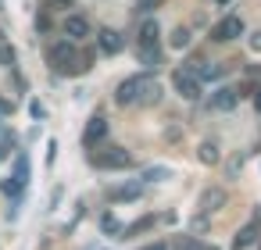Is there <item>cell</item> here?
Wrapping results in <instances>:
<instances>
[{
  "instance_id": "2",
  "label": "cell",
  "mask_w": 261,
  "mask_h": 250,
  "mask_svg": "<svg viewBox=\"0 0 261 250\" xmlns=\"http://www.w3.org/2000/svg\"><path fill=\"white\" fill-rule=\"evenodd\" d=\"M47 61H50L58 72H75V68H79L75 47H72L68 40H58V43H50V50H47Z\"/></svg>"
},
{
  "instance_id": "16",
  "label": "cell",
  "mask_w": 261,
  "mask_h": 250,
  "mask_svg": "<svg viewBox=\"0 0 261 250\" xmlns=\"http://www.w3.org/2000/svg\"><path fill=\"white\" fill-rule=\"evenodd\" d=\"M100 229H104V232H108V236H115V232H118V229H122V225H118V218H115V214H111V211H108V214H100Z\"/></svg>"
},
{
  "instance_id": "6",
  "label": "cell",
  "mask_w": 261,
  "mask_h": 250,
  "mask_svg": "<svg viewBox=\"0 0 261 250\" xmlns=\"http://www.w3.org/2000/svg\"><path fill=\"white\" fill-rule=\"evenodd\" d=\"M236 104H240V90H232V86H222V90L211 93V107L215 111H232Z\"/></svg>"
},
{
  "instance_id": "29",
  "label": "cell",
  "mask_w": 261,
  "mask_h": 250,
  "mask_svg": "<svg viewBox=\"0 0 261 250\" xmlns=\"http://www.w3.org/2000/svg\"><path fill=\"white\" fill-rule=\"evenodd\" d=\"M140 8H143V11H147V8H150V0H140Z\"/></svg>"
},
{
  "instance_id": "20",
  "label": "cell",
  "mask_w": 261,
  "mask_h": 250,
  "mask_svg": "<svg viewBox=\"0 0 261 250\" xmlns=\"http://www.w3.org/2000/svg\"><path fill=\"white\" fill-rule=\"evenodd\" d=\"M0 65H15V50L8 43H0Z\"/></svg>"
},
{
  "instance_id": "25",
  "label": "cell",
  "mask_w": 261,
  "mask_h": 250,
  "mask_svg": "<svg viewBox=\"0 0 261 250\" xmlns=\"http://www.w3.org/2000/svg\"><path fill=\"white\" fill-rule=\"evenodd\" d=\"M182 250H204V246H200V243H193V239H186V243H182Z\"/></svg>"
},
{
  "instance_id": "27",
  "label": "cell",
  "mask_w": 261,
  "mask_h": 250,
  "mask_svg": "<svg viewBox=\"0 0 261 250\" xmlns=\"http://www.w3.org/2000/svg\"><path fill=\"white\" fill-rule=\"evenodd\" d=\"M143 250H168L165 243H150V246H143Z\"/></svg>"
},
{
  "instance_id": "19",
  "label": "cell",
  "mask_w": 261,
  "mask_h": 250,
  "mask_svg": "<svg viewBox=\"0 0 261 250\" xmlns=\"http://www.w3.org/2000/svg\"><path fill=\"white\" fill-rule=\"evenodd\" d=\"M218 75H222V68H218V65H204L197 79H218Z\"/></svg>"
},
{
  "instance_id": "10",
  "label": "cell",
  "mask_w": 261,
  "mask_h": 250,
  "mask_svg": "<svg viewBox=\"0 0 261 250\" xmlns=\"http://www.w3.org/2000/svg\"><path fill=\"white\" fill-rule=\"evenodd\" d=\"M158 36H161L158 22H143V29H140V50H158Z\"/></svg>"
},
{
  "instance_id": "4",
  "label": "cell",
  "mask_w": 261,
  "mask_h": 250,
  "mask_svg": "<svg viewBox=\"0 0 261 250\" xmlns=\"http://www.w3.org/2000/svg\"><path fill=\"white\" fill-rule=\"evenodd\" d=\"M218 43H229V40H236V36H243V18L240 15H229V18H222L218 25H215V33H211Z\"/></svg>"
},
{
  "instance_id": "17",
  "label": "cell",
  "mask_w": 261,
  "mask_h": 250,
  "mask_svg": "<svg viewBox=\"0 0 261 250\" xmlns=\"http://www.w3.org/2000/svg\"><path fill=\"white\" fill-rule=\"evenodd\" d=\"M11 150H15V136H11V132H4V136H0V161H8V157H11Z\"/></svg>"
},
{
  "instance_id": "7",
  "label": "cell",
  "mask_w": 261,
  "mask_h": 250,
  "mask_svg": "<svg viewBox=\"0 0 261 250\" xmlns=\"http://www.w3.org/2000/svg\"><path fill=\"white\" fill-rule=\"evenodd\" d=\"M65 36H68V43H72V40H86V36H90V22H86L83 15H68V18H65Z\"/></svg>"
},
{
  "instance_id": "14",
  "label": "cell",
  "mask_w": 261,
  "mask_h": 250,
  "mask_svg": "<svg viewBox=\"0 0 261 250\" xmlns=\"http://www.w3.org/2000/svg\"><path fill=\"white\" fill-rule=\"evenodd\" d=\"M254 239H257V225H243V229H240V236H236V243H232V246H236V250H247V246H250V243H254Z\"/></svg>"
},
{
  "instance_id": "12",
  "label": "cell",
  "mask_w": 261,
  "mask_h": 250,
  "mask_svg": "<svg viewBox=\"0 0 261 250\" xmlns=\"http://www.w3.org/2000/svg\"><path fill=\"white\" fill-rule=\"evenodd\" d=\"M11 182L25 189V182H29V157H25V154L15 157V175H11Z\"/></svg>"
},
{
  "instance_id": "5",
  "label": "cell",
  "mask_w": 261,
  "mask_h": 250,
  "mask_svg": "<svg viewBox=\"0 0 261 250\" xmlns=\"http://www.w3.org/2000/svg\"><path fill=\"white\" fill-rule=\"evenodd\" d=\"M90 161H93V168H129V164H133V157H129L125 150H108V154H93Z\"/></svg>"
},
{
  "instance_id": "13",
  "label": "cell",
  "mask_w": 261,
  "mask_h": 250,
  "mask_svg": "<svg viewBox=\"0 0 261 250\" xmlns=\"http://www.w3.org/2000/svg\"><path fill=\"white\" fill-rule=\"evenodd\" d=\"M140 193H143V182H129V186L111 189V200H136Z\"/></svg>"
},
{
  "instance_id": "18",
  "label": "cell",
  "mask_w": 261,
  "mask_h": 250,
  "mask_svg": "<svg viewBox=\"0 0 261 250\" xmlns=\"http://www.w3.org/2000/svg\"><path fill=\"white\" fill-rule=\"evenodd\" d=\"M186 43H190V29H182V25H179V29L172 33V47H179V50H182Z\"/></svg>"
},
{
  "instance_id": "3",
  "label": "cell",
  "mask_w": 261,
  "mask_h": 250,
  "mask_svg": "<svg viewBox=\"0 0 261 250\" xmlns=\"http://www.w3.org/2000/svg\"><path fill=\"white\" fill-rule=\"evenodd\" d=\"M172 82H175V90H179L182 100H197V97H200V79H197V72L179 68V72L172 75Z\"/></svg>"
},
{
  "instance_id": "11",
  "label": "cell",
  "mask_w": 261,
  "mask_h": 250,
  "mask_svg": "<svg viewBox=\"0 0 261 250\" xmlns=\"http://www.w3.org/2000/svg\"><path fill=\"white\" fill-rule=\"evenodd\" d=\"M225 204V189H207L204 197H200V211L207 214V211H218Z\"/></svg>"
},
{
  "instance_id": "8",
  "label": "cell",
  "mask_w": 261,
  "mask_h": 250,
  "mask_svg": "<svg viewBox=\"0 0 261 250\" xmlns=\"http://www.w3.org/2000/svg\"><path fill=\"white\" fill-rule=\"evenodd\" d=\"M97 47H100L104 54H118V50L125 47V40H122V33H115V29H100V33H97Z\"/></svg>"
},
{
  "instance_id": "9",
  "label": "cell",
  "mask_w": 261,
  "mask_h": 250,
  "mask_svg": "<svg viewBox=\"0 0 261 250\" xmlns=\"http://www.w3.org/2000/svg\"><path fill=\"white\" fill-rule=\"evenodd\" d=\"M104 136H108V122H104L100 115H93V118H90V125H86V132H83V143H86V147H93V143H97V140H104Z\"/></svg>"
},
{
  "instance_id": "22",
  "label": "cell",
  "mask_w": 261,
  "mask_h": 250,
  "mask_svg": "<svg viewBox=\"0 0 261 250\" xmlns=\"http://www.w3.org/2000/svg\"><path fill=\"white\" fill-rule=\"evenodd\" d=\"M29 111H33V118H43V115H47V111H43V104H40V100H33V104H29Z\"/></svg>"
},
{
  "instance_id": "23",
  "label": "cell",
  "mask_w": 261,
  "mask_h": 250,
  "mask_svg": "<svg viewBox=\"0 0 261 250\" xmlns=\"http://www.w3.org/2000/svg\"><path fill=\"white\" fill-rule=\"evenodd\" d=\"M250 50H254V54H261V29L250 36Z\"/></svg>"
},
{
  "instance_id": "30",
  "label": "cell",
  "mask_w": 261,
  "mask_h": 250,
  "mask_svg": "<svg viewBox=\"0 0 261 250\" xmlns=\"http://www.w3.org/2000/svg\"><path fill=\"white\" fill-rule=\"evenodd\" d=\"M215 4H218V8H225V4H229V0H215Z\"/></svg>"
},
{
  "instance_id": "1",
  "label": "cell",
  "mask_w": 261,
  "mask_h": 250,
  "mask_svg": "<svg viewBox=\"0 0 261 250\" xmlns=\"http://www.w3.org/2000/svg\"><path fill=\"white\" fill-rule=\"evenodd\" d=\"M158 82L150 79V75H129L122 86H118V93H115V100L125 107V104H143L147 100V93L154 90Z\"/></svg>"
},
{
  "instance_id": "15",
  "label": "cell",
  "mask_w": 261,
  "mask_h": 250,
  "mask_svg": "<svg viewBox=\"0 0 261 250\" xmlns=\"http://www.w3.org/2000/svg\"><path fill=\"white\" fill-rule=\"evenodd\" d=\"M200 161H204V164H215V161H218V147H215L211 140L200 143Z\"/></svg>"
},
{
  "instance_id": "21",
  "label": "cell",
  "mask_w": 261,
  "mask_h": 250,
  "mask_svg": "<svg viewBox=\"0 0 261 250\" xmlns=\"http://www.w3.org/2000/svg\"><path fill=\"white\" fill-rule=\"evenodd\" d=\"M165 175H168V168H150V172H147L143 179H147V182H161Z\"/></svg>"
},
{
  "instance_id": "28",
  "label": "cell",
  "mask_w": 261,
  "mask_h": 250,
  "mask_svg": "<svg viewBox=\"0 0 261 250\" xmlns=\"http://www.w3.org/2000/svg\"><path fill=\"white\" fill-rule=\"evenodd\" d=\"M254 107H257V111H261V90H257V93H254Z\"/></svg>"
},
{
  "instance_id": "26",
  "label": "cell",
  "mask_w": 261,
  "mask_h": 250,
  "mask_svg": "<svg viewBox=\"0 0 261 250\" xmlns=\"http://www.w3.org/2000/svg\"><path fill=\"white\" fill-rule=\"evenodd\" d=\"M0 115H11V104H8L4 97H0Z\"/></svg>"
},
{
  "instance_id": "24",
  "label": "cell",
  "mask_w": 261,
  "mask_h": 250,
  "mask_svg": "<svg viewBox=\"0 0 261 250\" xmlns=\"http://www.w3.org/2000/svg\"><path fill=\"white\" fill-rule=\"evenodd\" d=\"M47 4H50L54 11H65V8H72V0H47Z\"/></svg>"
}]
</instances>
